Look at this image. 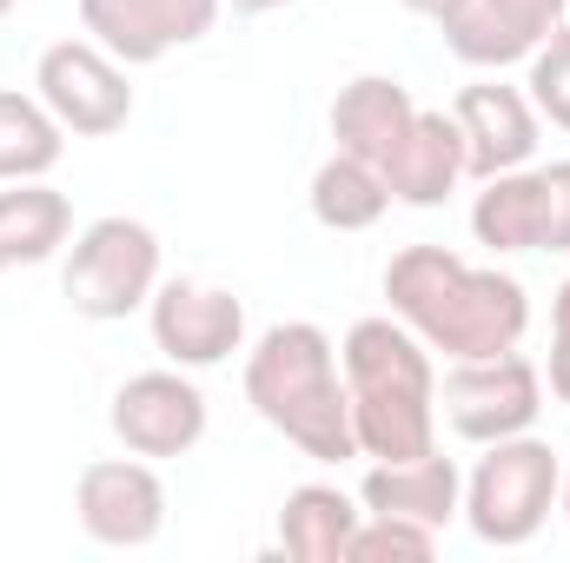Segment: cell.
<instances>
[{"mask_svg": "<svg viewBox=\"0 0 570 563\" xmlns=\"http://www.w3.org/2000/svg\"><path fill=\"white\" fill-rule=\"evenodd\" d=\"M385 298L392 318H405L431 352L458 358H498L518 352L531 332V292L498 273V266H471L451 246H405L385 266Z\"/></svg>", "mask_w": 570, "mask_h": 563, "instance_id": "obj_1", "label": "cell"}, {"mask_svg": "<svg viewBox=\"0 0 570 563\" xmlns=\"http://www.w3.org/2000/svg\"><path fill=\"white\" fill-rule=\"evenodd\" d=\"M246 405L273 424L285 444H298L318 464L358 457L338 345L312 318H285L273 332H259V345L246 352Z\"/></svg>", "mask_w": 570, "mask_h": 563, "instance_id": "obj_2", "label": "cell"}, {"mask_svg": "<svg viewBox=\"0 0 570 563\" xmlns=\"http://www.w3.org/2000/svg\"><path fill=\"white\" fill-rule=\"evenodd\" d=\"M558 484H564L558 451H551L544 437L518 431V437L484 444V457H478L471 477H464V511H458V517L471 524L478 544H491V551H524V544L551 524Z\"/></svg>", "mask_w": 570, "mask_h": 563, "instance_id": "obj_3", "label": "cell"}, {"mask_svg": "<svg viewBox=\"0 0 570 563\" xmlns=\"http://www.w3.org/2000/svg\"><path fill=\"white\" fill-rule=\"evenodd\" d=\"M153 285H159V233L146 219L107 213V219L80 226V239L67 253V273H60V292L80 318L120 325V318L146 312Z\"/></svg>", "mask_w": 570, "mask_h": 563, "instance_id": "obj_4", "label": "cell"}, {"mask_svg": "<svg viewBox=\"0 0 570 563\" xmlns=\"http://www.w3.org/2000/svg\"><path fill=\"white\" fill-rule=\"evenodd\" d=\"M444 424L464 444H498L531 431L544 412V372L524 352H498V358H458L438 385Z\"/></svg>", "mask_w": 570, "mask_h": 563, "instance_id": "obj_5", "label": "cell"}, {"mask_svg": "<svg viewBox=\"0 0 570 563\" xmlns=\"http://www.w3.org/2000/svg\"><path fill=\"white\" fill-rule=\"evenodd\" d=\"M33 93L73 140H107L134 120L127 67L100 40H53L33 67Z\"/></svg>", "mask_w": 570, "mask_h": 563, "instance_id": "obj_6", "label": "cell"}, {"mask_svg": "<svg viewBox=\"0 0 570 563\" xmlns=\"http://www.w3.org/2000/svg\"><path fill=\"white\" fill-rule=\"evenodd\" d=\"M146 325L153 352L179 372H213L246 345V305L206 279H159L146 298Z\"/></svg>", "mask_w": 570, "mask_h": 563, "instance_id": "obj_7", "label": "cell"}, {"mask_svg": "<svg viewBox=\"0 0 570 563\" xmlns=\"http://www.w3.org/2000/svg\"><path fill=\"white\" fill-rule=\"evenodd\" d=\"M73 511L80 531L107 551H146L166 531V484L153 471V457H100L80 471L73 484Z\"/></svg>", "mask_w": 570, "mask_h": 563, "instance_id": "obj_8", "label": "cell"}, {"mask_svg": "<svg viewBox=\"0 0 570 563\" xmlns=\"http://www.w3.org/2000/svg\"><path fill=\"white\" fill-rule=\"evenodd\" d=\"M114 437L134 451V457H186L199 437H206V392L193 385V372L179 365H159V372H134L120 392H114Z\"/></svg>", "mask_w": 570, "mask_h": 563, "instance_id": "obj_9", "label": "cell"}, {"mask_svg": "<svg viewBox=\"0 0 570 563\" xmlns=\"http://www.w3.org/2000/svg\"><path fill=\"white\" fill-rule=\"evenodd\" d=\"M564 7L570 0H451L438 13V33L464 67L504 73V67L531 60L564 27Z\"/></svg>", "mask_w": 570, "mask_h": 563, "instance_id": "obj_10", "label": "cell"}, {"mask_svg": "<svg viewBox=\"0 0 570 563\" xmlns=\"http://www.w3.org/2000/svg\"><path fill=\"white\" fill-rule=\"evenodd\" d=\"M226 0H80L87 40H100L120 67H153L173 47H193L219 27Z\"/></svg>", "mask_w": 570, "mask_h": 563, "instance_id": "obj_11", "label": "cell"}, {"mask_svg": "<svg viewBox=\"0 0 570 563\" xmlns=\"http://www.w3.org/2000/svg\"><path fill=\"white\" fill-rule=\"evenodd\" d=\"M451 120H458V134H464V166H471V179H498V172H518V166L538 159L544 120H538V107H531L524 87L471 80V87H458Z\"/></svg>", "mask_w": 570, "mask_h": 563, "instance_id": "obj_12", "label": "cell"}, {"mask_svg": "<svg viewBox=\"0 0 570 563\" xmlns=\"http://www.w3.org/2000/svg\"><path fill=\"white\" fill-rule=\"evenodd\" d=\"M379 172H385V192H392L399 206H419V213L444 206V199L471 179L458 120H451L444 107H419V120L405 127V140L392 146V159H385Z\"/></svg>", "mask_w": 570, "mask_h": 563, "instance_id": "obj_13", "label": "cell"}, {"mask_svg": "<svg viewBox=\"0 0 570 563\" xmlns=\"http://www.w3.org/2000/svg\"><path fill=\"white\" fill-rule=\"evenodd\" d=\"M358 504L379 511V517H412V524L444 537L458 524V511H464V471L451 457H438V451L405 457V464H372L365 484H358Z\"/></svg>", "mask_w": 570, "mask_h": 563, "instance_id": "obj_14", "label": "cell"}, {"mask_svg": "<svg viewBox=\"0 0 570 563\" xmlns=\"http://www.w3.org/2000/svg\"><path fill=\"white\" fill-rule=\"evenodd\" d=\"M412 120H419V100L392 73H358L332 100V140H338V152H352L365 166H385Z\"/></svg>", "mask_w": 570, "mask_h": 563, "instance_id": "obj_15", "label": "cell"}, {"mask_svg": "<svg viewBox=\"0 0 570 563\" xmlns=\"http://www.w3.org/2000/svg\"><path fill=\"white\" fill-rule=\"evenodd\" d=\"M352 398V437H358V457H379V464H405V457H425L438 451V392H345Z\"/></svg>", "mask_w": 570, "mask_h": 563, "instance_id": "obj_16", "label": "cell"}, {"mask_svg": "<svg viewBox=\"0 0 570 563\" xmlns=\"http://www.w3.org/2000/svg\"><path fill=\"white\" fill-rule=\"evenodd\" d=\"M73 233V206L67 192H53L47 179H13L0 192V279L20 266H47Z\"/></svg>", "mask_w": 570, "mask_h": 563, "instance_id": "obj_17", "label": "cell"}, {"mask_svg": "<svg viewBox=\"0 0 570 563\" xmlns=\"http://www.w3.org/2000/svg\"><path fill=\"white\" fill-rule=\"evenodd\" d=\"M358 517L365 504L345 497L338 484H298L279 504V551L298 563H345Z\"/></svg>", "mask_w": 570, "mask_h": 563, "instance_id": "obj_18", "label": "cell"}, {"mask_svg": "<svg viewBox=\"0 0 570 563\" xmlns=\"http://www.w3.org/2000/svg\"><path fill=\"white\" fill-rule=\"evenodd\" d=\"M471 233L491 253H544V179H538V166L484 179V192L471 199Z\"/></svg>", "mask_w": 570, "mask_h": 563, "instance_id": "obj_19", "label": "cell"}, {"mask_svg": "<svg viewBox=\"0 0 570 563\" xmlns=\"http://www.w3.org/2000/svg\"><path fill=\"white\" fill-rule=\"evenodd\" d=\"M305 206H312V219H318L325 233H372V226L385 219L392 192H385V172H379V166H365V159H352V152H332V159L312 172Z\"/></svg>", "mask_w": 570, "mask_h": 563, "instance_id": "obj_20", "label": "cell"}, {"mask_svg": "<svg viewBox=\"0 0 570 563\" xmlns=\"http://www.w3.org/2000/svg\"><path fill=\"white\" fill-rule=\"evenodd\" d=\"M67 152V127L40 107V93L0 87V186L13 179H47Z\"/></svg>", "mask_w": 570, "mask_h": 563, "instance_id": "obj_21", "label": "cell"}, {"mask_svg": "<svg viewBox=\"0 0 570 563\" xmlns=\"http://www.w3.org/2000/svg\"><path fill=\"white\" fill-rule=\"evenodd\" d=\"M431 551H438V531L412 524V517H379V511H365L358 531H352L345 563H425Z\"/></svg>", "mask_w": 570, "mask_h": 563, "instance_id": "obj_22", "label": "cell"}, {"mask_svg": "<svg viewBox=\"0 0 570 563\" xmlns=\"http://www.w3.org/2000/svg\"><path fill=\"white\" fill-rule=\"evenodd\" d=\"M531 73H524V93H531V107H538V120H551L558 134H570V20L524 60Z\"/></svg>", "mask_w": 570, "mask_h": 563, "instance_id": "obj_23", "label": "cell"}, {"mask_svg": "<svg viewBox=\"0 0 570 563\" xmlns=\"http://www.w3.org/2000/svg\"><path fill=\"white\" fill-rule=\"evenodd\" d=\"M544 179V253H570V159L538 166Z\"/></svg>", "mask_w": 570, "mask_h": 563, "instance_id": "obj_24", "label": "cell"}, {"mask_svg": "<svg viewBox=\"0 0 570 563\" xmlns=\"http://www.w3.org/2000/svg\"><path fill=\"white\" fill-rule=\"evenodd\" d=\"M544 385H551V398L570 405V332H551V358H544Z\"/></svg>", "mask_w": 570, "mask_h": 563, "instance_id": "obj_25", "label": "cell"}, {"mask_svg": "<svg viewBox=\"0 0 570 563\" xmlns=\"http://www.w3.org/2000/svg\"><path fill=\"white\" fill-rule=\"evenodd\" d=\"M551 332H570V279L558 285V298H551Z\"/></svg>", "mask_w": 570, "mask_h": 563, "instance_id": "obj_26", "label": "cell"}, {"mask_svg": "<svg viewBox=\"0 0 570 563\" xmlns=\"http://www.w3.org/2000/svg\"><path fill=\"white\" fill-rule=\"evenodd\" d=\"M233 13H279V7H292V0H226Z\"/></svg>", "mask_w": 570, "mask_h": 563, "instance_id": "obj_27", "label": "cell"}, {"mask_svg": "<svg viewBox=\"0 0 570 563\" xmlns=\"http://www.w3.org/2000/svg\"><path fill=\"white\" fill-rule=\"evenodd\" d=\"M399 7H412V13H425V20H438V13H444L451 0H399Z\"/></svg>", "mask_w": 570, "mask_h": 563, "instance_id": "obj_28", "label": "cell"}, {"mask_svg": "<svg viewBox=\"0 0 570 563\" xmlns=\"http://www.w3.org/2000/svg\"><path fill=\"white\" fill-rule=\"evenodd\" d=\"M558 511H564V524H570V464H564V484H558Z\"/></svg>", "mask_w": 570, "mask_h": 563, "instance_id": "obj_29", "label": "cell"}, {"mask_svg": "<svg viewBox=\"0 0 570 563\" xmlns=\"http://www.w3.org/2000/svg\"><path fill=\"white\" fill-rule=\"evenodd\" d=\"M13 7H20V0H0V20H7V13H13Z\"/></svg>", "mask_w": 570, "mask_h": 563, "instance_id": "obj_30", "label": "cell"}]
</instances>
